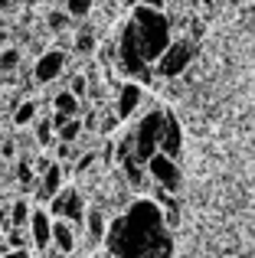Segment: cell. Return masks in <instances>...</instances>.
<instances>
[{"mask_svg":"<svg viewBox=\"0 0 255 258\" xmlns=\"http://www.w3.org/2000/svg\"><path fill=\"white\" fill-rule=\"evenodd\" d=\"M105 245L111 258H170V226L154 200H134L124 216L108 222Z\"/></svg>","mask_w":255,"mask_h":258,"instance_id":"obj_1","label":"cell"},{"mask_svg":"<svg viewBox=\"0 0 255 258\" xmlns=\"http://www.w3.org/2000/svg\"><path fill=\"white\" fill-rule=\"evenodd\" d=\"M128 23L134 26V36H138V46L144 52L147 62H157L167 52V46L173 43V30H170V17L164 10H154V7H134L131 20Z\"/></svg>","mask_w":255,"mask_h":258,"instance_id":"obj_2","label":"cell"},{"mask_svg":"<svg viewBox=\"0 0 255 258\" xmlns=\"http://www.w3.org/2000/svg\"><path fill=\"white\" fill-rule=\"evenodd\" d=\"M115 62L118 69H121V76L128 82H151L154 79V66L144 59V52H141L138 46V36H134V26L124 23L121 33H118V43H115Z\"/></svg>","mask_w":255,"mask_h":258,"instance_id":"obj_3","label":"cell"},{"mask_svg":"<svg viewBox=\"0 0 255 258\" xmlns=\"http://www.w3.org/2000/svg\"><path fill=\"white\" fill-rule=\"evenodd\" d=\"M164 118H167V108H151V111H144V118L131 127L134 131V160H138L141 167H147V160L160 151Z\"/></svg>","mask_w":255,"mask_h":258,"instance_id":"obj_4","label":"cell"},{"mask_svg":"<svg viewBox=\"0 0 255 258\" xmlns=\"http://www.w3.org/2000/svg\"><path fill=\"white\" fill-rule=\"evenodd\" d=\"M85 213H89V209H85V200H82L79 189H59V193L52 196V203H49L52 219H66V222H72V226H82Z\"/></svg>","mask_w":255,"mask_h":258,"instance_id":"obj_5","label":"cell"},{"mask_svg":"<svg viewBox=\"0 0 255 258\" xmlns=\"http://www.w3.org/2000/svg\"><path fill=\"white\" fill-rule=\"evenodd\" d=\"M190 59H193V43L190 39H173L167 46V52L157 59V76L160 79H177L190 66Z\"/></svg>","mask_w":255,"mask_h":258,"instance_id":"obj_6","label":"cell"},{"mask_svg":"<svg viewBox=\"0 0 255 258\" xmlns=\"http://www.w3.org/2000/svg\"><path fill=\"white\" fill-rule=\"evenodd\" d=\"M147 176L154 180V186H160V189H167V193H177L180 189V164L173 157H167V154H154L151 160H147Z\"/></svg>","mask_w":255,"mask_h":258,"instance_id":"obj_7","label":"cell"},{"mask_svg":"<svg viewBox=\"0 0 255 258\" xmlns=\"http://www.w3.org/2000/svg\"><path fill=\"white\" fill-rule=\"evenodd\" d=\"M66 62H69V56H66L62 49H49V52H43V56L36 59V66H33V79H36L39 85L56 82V79L66 72Z\"/></svg>","mask_w":255,"mask_h":258,"instance_id":"obj_8","label":"cell"},{"mask_svg":"<svg viewBox=\"0 0 255 258\" xmlns=\"http://www.w3.org/2000/svg\"><path fill=\"white\" fill-rule=\"evenodd\" d=\"M180 151H183V131H180L177 114L167 111V118H164V134H160V154H167V157L177 160Z\"/></svg>","mask_w":255,"mask_h":258,"instance_id":"obj_9","label":"cell"},{"mask_svg":"<svg viewBox=\"0 0 255 258\" xmlns=\"http://www.w3.org/2000/svg\"><path fill=\"white\" fill-rule=\"evenodd\" d=\"M62 180H66V170H62V164H49L43 173H39V186H36V200L39 203H52V196L62 189Z\"/></svg>","mask_w":255,"mask_h":258,"instance_id":"obj_10","label":"cell"},{"mask_svg":"<svg viewBox=\"0 0 255 258\" xmlns=\"http://www.w3.org/2000/svg\"><path fill=\"white\" fill-rule=\"evenodd\" d=\"M30 235H33V248H39V252H46L52 245V219L46 209L30 213Z\"/></svg>","mask_w":255,"mask_h":258,"instance_id":"obj_11","label":"cell"},{"mask_svg":"<svg viewBox=\"0 0 255 258\" xmlns=\"http://www.w3.org/2000/svg\"><path fill=\"white\" fill-rule=\"evenodd\" d=\"M141 98H144L141 85H138V82H124L121 88H118V98H115V114H118L121 121H128L134 111H138Z\"/></svg>","mask_w":255,"mask_h":258,"instance_id":"obj_12","label":"cell"},{"mask_svg":"<svg viewBox=\"0 0 255 258\" xmlns=\"http://www.w3.org/2000/svg\"><path fill=\"white\" fill-rule=\"evenodd\" d=\"M52 245L62 255H72L76 252V226L66 219H52Z\"/></svg>","mask_w":255,"mask_h":258,"instance_id":"obj_13","label":"cell"},{"mask_svg":"<svg viewBox=\"0 0 255 258\" xmlns=\"http://www.w3.org/2000/svg\"><path fill=\"white\" fill-rule=\"evenodd\" d=\"M52 127H56V141L59 144H72V141L82 138V121L79 118H62V114H52Z\"/></svg>","mask_w":255,"mask_h":258,"instance_id":"obj_14","label":"cell"},{"mask_svg":"<svg viewBox=\"0 0 255 258\" xmlns=\"http://www.w3.org/2000/svg\"><path fill=\"white\" fill-rule=\"evenodd\" d=\"M52 108H56V114H62V118H79V114H82V101H79L69 88L52 98Z\"/></svg>","mask_w":255,"mask_h":258,"instance_id":"obj_15","label":"cell"},{"mask_svg":"<svg viewBox=\"0 0 255 258\" xmlns=\"http://www.w3.org/2000/svg\"><path fill=\"white\" fill-rule=\"evenodd\" d=\"M85 229H89V242H92V245L105 242V232H108V222H105L102 209H89V213H85Z\"/></svg>","mask_w":255,"mask_h":258,"instance_id":"obj_16","label":"cell"},{"mask_svg":"<svg viewBox=\"0 0 255 258\" xmlns=\"http://www.w3.org/2000/svg\"><path fill=\"white\" fill-rule=\"evenodd\" d=\"M30 213H33V206L26 200H13V206H10V229H26L30 226Z\"/></svg>","mask_w":255,"mask_h":258,"instance_id":"obj_17","label":"cell"},{"mask_svg":"<svg viewBox=\"0 0 255 258\" xmlns=\"http://www.w3.org/2000/svg\"><path fill=\"white\" fill-rule=\"evenodd\" d=\"M17 183H20V189H23V193H36V186H39V173L33 170V164H20L17 167Z\"/></svg>","mask_w":255,"mask_h":258,"instance_id":"obj_18","label":"cell"},{"mask_svg":"<svg viewBox=\"0 0 255 258\" xmlns=\"http://www.w3.org/2000/svg\"><path fill=\"white\" fill-rule=\"evenodd\" d=\"M33 127H36V144L39 147H49L52 141H56V127H52L49 118H36V121H33Z\"/></svg>","mask_w":255,"mask_h":258,"instance_id":"obj_19","label":"cell"},{"mask_svg":"<svg viewBox=\"0 0 255 258\" xmlns=\"http://www.w3.org/2000/svg\"><path fill=\"white\" fill-rule=\"evenodd\" d=\"M36 121V101H23V105H17V111H13V124L17 127H26Z\"/></svg>","mask_w":255,"mask_h":258,"instance_id":"obj_20","label":"cell"},{"mask_svg":"<svg viewBox=\"0 0 255 258\" xmlns=\"http://www.w3.org/2000/svg\"><path fill=\"white\" fill-rule=\"evenodd\" d=\"M92 4H95V0H66V13H69L72 20H85L92 13Z\"/></svg>","mask_w":255,"mask_h":258,"instance_id":"obj_21","label":"cell"},{"mask_svg":"<svg viewBox=\"0 0 255 258\" xmlns=\"http://www.w3.org/2000/svg\"><path fill=\"white\" fill-rule=\"evenodd\" d=\"M17 66H20V49H13V46H10V49L0 52V72H13Z\"/></svg>","mask_w":255,"mask_h":258,"instance_id":"obj_22","label":"cell"},{"mask_svg":"<svg viewBox=\"0 0 255 258\" xmlns=\"http://www.w3.org/2000/svg\"><path fill=\"white\" fill-rule=\"evenodd\" d=\"M69 92H72V95H76V98H79V101H82V98H85V95H89V79H85V76H82V72H76V76H72V79H69Z\"/></svg>","mask_w":255,"mask_h":258,"instance_id":"obj_23","label":"cell"},{"mask_svg":"<svg viewBox=\"0 0 255 258\" xmlns=\"http://www.w3.org/2000/svg\"><path fill=\"white\" fill-rule=\"evenodd\" d=\"M69 23H72V17H69V13H66V10H52V13H49V30L62 33V30H66V26H69Z\"/></svg>","mask_w":255,"mask_h":258,"instance_id":"obj_24","label":"cell"},{"mask_svg":"<svg viewBox=\"0 0 255 258\" xmlns=\"http://www.w3.org/2000/svg\"><path fill=\"white\" fill-rule=\"evenodd\" d=\"M92 49H95V36H92V33H79L76 36V52L79 56H89Z\"/></svg>","mask_w":255,"mask_h":258,"instance_id":"obj_25","label":"cell"},{"mask_svg":"<svg viewBox=\"0 0 255 258\" xmlns=\"http://www.w3.org/2000/svg\"><path fill=\"white\" fill-rule=\"evenodd\" d=\"M118 121H121V118H118L115 111H111V114H105V118H102V124H98V131H102V134H111V131L118 127Z\"/></svg>","mask_w":255,"mask_h":258,"instance_id":"obj_26","label":"cell"},{"mask_svg":"<svg viewBox=\"0 0 255 258\" xmlns=\"http://www.w3.org/2000/svg\"><path fill=\"white\" fill-rule=\"evenodd\" d=\"M10 248H26L23 232H20V229H10Z\"/></svg>","mask_w":255,"mask_h":258,"instance_id":"obj_27","label":"cell"},{"mask_svg":"<svg viewBox=\"0 0 255 258\" xmlns=\"http://www.w3.org/2000/svg\"><path fill=\"white\" fill-rule=\"evenodd\" d=\"M4 258H33V255H30V248H10Z\"/></svg>","mask_w":255,"mask_h":258,"instance_id":"obj_28","label":"cell"},{"mask_svg":"<svg viewBox=\"0 0 255 258\" xmlns=\"http://www.w3.org/2000/svg\"><path fill=\"white\" fill-rule=\"evenodd\" d=\"M13 154H17V151H13L10 141H0V157H13Z\"/></svg>","mask_w":255,"mask_h":258,"instance_id":"obj_29","label":"cell"},{"mask_svg":"<svg viewBox=\"0 0 255 258\" xmlns=\"http://www.w3.org/2000/svg\"><path fill=\"white\" fill-rule=\"evenodd\" d=\"M138 4H141V7H154V10H164L167 0H138Z\"/></svg>","mask_w":255,"mask_h":258,"instance_id":"obj_30","label":"cell"},{"mask_svg":"<svg viewBox=\"0 0 255 258\" xmlns=\"http://www.w3.org/2000/svg\"><path fill=\"white\" fill-rule=\"evenodd\" d=\"M0 10H4V13H10V10H17V0H0Z\"/></svg>","mask_w":255,"mask_h":258,"instance_id":"obj_31","label":"cell"},{"mask_svg":"<svg viewBox=\"0 0 255 258\" xmlns=\"http://www.w3.org/2000/svg\"><path fill=\"white\" fill-rule=\"evenodd\" d=\"M121 4H128V7H131V4H138V0H121Z\"/></svg>","mask_w":255,"mask_h":258,"instance_id":"obj_32","label":"cell"},{"mask_svg":"<svg viewBox=\"0 0 255 258\" xmlns=\"http://www.w3.org/2000/svg\"><path fill=\"white\" fill-rule=\"evenodd\" d=\"M23 4H36V0H23Z\"/></svg>","mask_w":255,"mask_h":258,"instance_id":"obj_33","label":"cell"},{"mask_svg":"<svg viewBox=\"0 0 255 258\" xmlns=\"http://www.w3.org/2000/svg\"><path fill=\"white\" fill-rule=\"evenodd\" d=\"M203 4H206V7H210V4H213V0H203Z\"/></svg>","mask_w":255,"mask_h":258,"instance_id":"obj_34","label":"cell"},{"mask_svg":"<svg viewBox=\"0 0 255 258\" xmlns=\"http://www.w3.org/2000/svg\"><path fill=\"white\" fill-rule=\"evenodd\" d=\"M92 258H98V255H92Z\"/></svg>","mask_w":255,"mask_h":258,"instance_id":"obj_35","label":"cell"}]
</instances>
